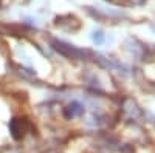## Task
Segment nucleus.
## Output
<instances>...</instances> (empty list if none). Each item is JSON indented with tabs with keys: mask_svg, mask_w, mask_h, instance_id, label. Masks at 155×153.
Wrapping results in <instances>:
<instances>
[{
	"mask_svg": "<svg viewBox=\"0 0 155 153\" xmlns=\"http://www.w3.org/2000/svg\"><path fill=\"white\" fill-rule=\"evenodd\" d=\"M30 127L31 125L27 119H12L11 124H9V130H11V135L16 139H22L23 135L28 132Z\"/></svg>",
	"mask_w": 155,
	"mask_h": 153,
	"instance_id": "nucleus-1",
	"label": "nucleus"
},
{
	"mask_svg": "<svg viewBox=\"0 0 155 153\" xmlns=\"http://www.w3.org/2000/svg\"><path fill=\"white\" fill-rule=\"evenodd\" d=\"M95 40H96L98 43L102 42V36H101V33H95Z\"/></svg>",
	"mask_w": 155,
	"mask_h": 153,
	"instance_id": "nucleus-2",
	"label": "nucleus"
}]
</instances>
